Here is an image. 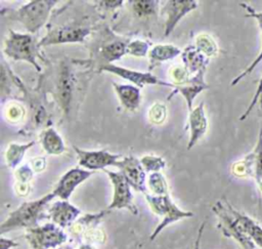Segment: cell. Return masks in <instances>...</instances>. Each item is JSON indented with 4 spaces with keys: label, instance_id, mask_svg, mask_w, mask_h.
I'll return each mask as SVG.
<instances>
[{
    "label": "cell",
    "instance_id": "10",
    "mask_svg": "<svg viewBox=\"0 0 262 249\" xmlns=\"http://www.w3.org/2000/svg\"><path fill=\"white\" fill-rule=\"evenodd\" d=\"M89 27L80 25H67L63 27L52 29L48 34L40 40L39 46L61 44V43H74L83 42L84 39L90 34Z\"/></svg>",
    "mask_w": 262,
    "mask_h": 249
},
{
    "label": "cell",
    "instance_id": "23",
    "mask_svg": "<svg viewBox=\"0 0 262 249\" xmlns=\"http://www.w3.org/2000/svg\"><path fill=\"white\" fill-rule=\"evenodd\" d=\"M181 53L180 48L172 44H158L155 45L148 52L149 61L151 65L159 64L171 58H174Z\"/></svg>",
    "mask_w": 262,
    "mask_h": 249
},
{
    "label": "cell",
    "instance_id": "33",
    "mask_svg": "<svg viewBox=\"0 0 262 249\" xmlns=\"http://www.w3.org/2000/svg\"><path fill=\"white\" fill-rule=\"evenodd\" d=\"M258 102H261L262 103V75L260 77V80L258 82V85H257V88H256V91L254 93V96L251 100V102L249 103L247 110L244 112V114L239 117V121H244L249 115L250 113L253 111V109L257 106Z\"/></svg>",
    "mask_w": 262,
    "mask_h": 249
},
{
    "label": "cell",
    "instance_id": "36",
    "mask_svg": "<svg viewBox=\"0 0 262 249\" xmlns=\"http://www.w3.org/2000/svg\"><path fill=\"white\" fill-rule=\"evenodd\" d=\"M18 243L11 239H6L4 237H1L0 239V249H10L12 247H16Z\"/></svg>",
    "mask_w": 262,
    "mask_h": 249
},
{
    "label": "cell",
    "instance_id": "40",
    "mask_svg": "<svg viewBox=\"0 0 262 249\" xmlns=\"http://www.w3.org/2000/svg\"><path fill=\"white\" fill-rule=\"evenodd\" d=\"M55 249H73L70 245H61V246H59V247H57V248H55Z\"/></svg>",
    "mask_w": 262,
    "mask_h": 249
},
{
    "label": "cell",
    "instance_id": "6",
    "mask_svg": "<svg viewBox=\"0 0 262 249\" xmlns=\"http://www.w3.org/2000/svg\"><path fill=\"white\" fill-rule=\"evenodd\" d=\"M25 237L30 249H55L68 240V235L63 230L53 222L29 229Z\"/></svg>",
    "mask_w": 262,
    "mask_h": 249
},
{
    "label": "cell",
    "instance_id": "14",
    "mask_svg": "<svg viewBox=\"0 0 262 249\" xmlns=\"http://www.w3.org/2000/svg\"><path fill=\"white\" fill-rule=\"evenodd\" d=\"M198 7V2L193 0H170L162 8L163 14L166 15L165 36H168L179 23V20L188 12Z\"/></svg>",
    "mask_w": 262,
    "mask_h": 249
},
{
    "label": "cell",
    "instance_id": "27",
    "mask_svg": "<svg viewBox=\"0 0 262 249\" xmlns=\"http://www.w3.org/2000/svg\"><path fill=\"white\" fill-rule=\"evenodd\" d=\"M147 188L156 196L169 195L168 183L161 172H152L147 177Z\"/></svg>",
    "mask_w": 262,
    "mask_h": 249
},
{
    "label": "cell",
    "instance_id": "35",
    "mask_svg": "<svg viewBox=\"0 0 262 249\" xmlns=\"http://www.w3.org/2000/svg\"><path fill=\"white\" fill-rule=\"evenodd\" d=\"M46 166V162H45V159L42 157H39V158H35L32 160V169L36 172H40L42 170H44Z\"/></svg>",
    "mask_w": 262,
    "mask_h": 249
},
{
    "label": "cell",
    "instance_id": "22",
    "mask_svg": "<svg viewBox=\"0 0 262 249\" xmlns=\"http://www.w3.org/2000/svg\"><path fill=\"white\" fill-rule=\"evenodd\" d=\"M239 6H242V7L246 10V12H247L246 16H248V17H253V18L256 19V22H257V24H258V26H259V28H260V30H261V32H262V12H261V11H256L252 6H250L249 4H246V3H239ZM261 60H262V46H261V49H260L259 53H258L257 56L255 57V59H254L239 75H237V76L232 80L231 85L233 86V85L237 84V83H238L241 80H243L246 76H248L249 74H251V73L253 72V70L257 67V65L260 64Z\"/></svg>",
    "mask_w": 262,
    "mask_h": 249
},
{
    "label": "cell",
    "instance_id": "17",
    "mask_svg": "<svg viewBox=\"0 0 262 249\" xmlns=\"http://www.w3.org/2000/svg\"><path fill=\"white\" fill-rule=\"evenodd\" d=\"M205 72L206 70L200 71L199 73L190 77L186 83L176 86L175 92H180L182 96L186 99L189 112L192 110V101L194 97L203 90L209 88V85L205 82V79H204Z\"/></svg>",
    "mask_w": 262,
    "mask_h": 249
},
{
    "label": "cell",
    "instance_id": "12",
    "mask_svg": "<svg viewBox=\"0 0 262 249\" xmlns=\"http://www.w3.org/2000/svg\"><path fill=\"white\" fill-rule=\"evenodd\" d=\"M117 167L124 174L132 189L142 194H147L146 171L142 167L140 160L133 156L124 157L118 162Z\"/></svg>",
    "mask_w": 262,
    "mask_h": 249
},
{
    "label": "cell",
    "instance_id": "16",
    "mask_svg": "<svg viewBox=\"0 0 262 249\" xmlns=\"http://www.w3.org/2000/svg\"><path fill=\"white\" fill-rule=\"evenodd\" d=\"M189 139L187 150H190L207 132L208 120L204 110V102H201L189 112L188 117Z\"/></svg>",
    "mask_w": 262,
    "mask_h": 249
},
{
    "label": "cell",
    "instance_id": "34",
    "mask_svg": "<svg viewBox=\"0 0 262 249\" xmlns=\"http://www.w3.org/2000/svg\"><path fill=\"white\" fill-rule=\"evenodd\" d=\"M33 174L34 170L27 165L17 168L15 171V177L19 183H29V181L33 178Z\"/></svg>",
    "mask_w": 262,
    "mask_h": 249
},
{
    "label": "cell",
    "instance_id": "2",
    "mask_svg": "<svg viewBox=\"0 0 262 249\" xmlns=\"http://www.w3.org/2000/svg\"><path fill=\"white\" fill-rule=\"evenodd\" d=\"M212 210L219 219V227L222 233L232 238L243 249H259L248 236L238 215V210L234 209L226 200L217 201Z\"/></svg>",
    "mask_w": 262,
    "mask_h": 249
},
{
    "label": "cell",
    "instance_id": "37",
    "mask_svg": "<svg viewBox=\"0 0 262 249\" xmlns=\"http://www.w3.org/2000/svg\"><path fill=\"white\" fill-rule=\"evenodd\" d=\"M30 193V185L29 183H19L17 182L16 186V194L20 197H26Z\"/></svg>",
    "mask_w": 262,
    "mask_h": 249
},
{
    "label": "cell",
    "instance_id": "24",
    "mask_svg": "<svg viewBox=\"0 0 262 249\" xmlns=\"http://www.w3.org/2000/svg\"><path fill=\"white\" fill-rule=\"evenodd\" d=\"M238 215L248 236L259 249H262V226L251 216L241 211L238 212Z\"/></svg>",
    "mask_w": 262,
    "mask_h": 249
},
{
    "label": "cell",
    "instance_id": "29",
    "mask_svg": "<svg viewBox=\"0 0 262 249\" xmlns=\"http://www.w3.org/2000/svg\"><path fill=\"white\" fill-rule=\"evenodd\" d=\"M140 163L146 172H160L166 166V162L161 157L144 156L140 159Z\"/></svg>",
    "mask_w": 262,
    "mask_h": 249
},
{
    "label": "cell",
    "instance_id": "7",
    "mask_svg": "<svg viewBox=\"0 0 262 249\" xmlns=\"http://www.w3.org/2000/svg\"><path fill=\"white\" fill-rule=\"evenodd\" d=\"M231 172L237 177H252L262 192V127L260 128L257 142L252 152L231 167Z\"/></svg>",
    "mask_w": 262,
    "mask_h": 249
},
{
    "label": "cell",
    "instance_id": "18",
    "mask_svg": "<svg viewBox=\"0 0 262 249\" xmlns=\"http://www.w3.org/2000/svg\"><path fill=\"white\" fill-rule=\"evenodd\" d=\"M115 91L120 99L121 105L129 111H136L141 102L140 90L137 86L128 84H119L113 82Z\"/></svg>",
    "mask_w": 262,
    "mask_h": 249
},
{
    "label": "cell",
    "instance_id": "32",
    "mask_svg": "<svg viewBox=\"0 0 262 249\" xmlns=\"http://www.w3.org/2000/svg\"><path fill=\"white\" fill-rule=\"evenodd\" d=\"M149 45L142 40H134L127 44V53L134 56H145L148 51Z\"/></svg>",
    "mask_w": 262,
    "mask_h": 249
},
{
    "label": "cell",
    "instance_id": "30",
    "mask_svg": "<svg viewBox=\"0 0 262 249\" xmlns=\"http://www.w3.org/2000/svg\"><path fill=\"white\" fill-rule=\"evenodd\" d=\"M132 3V8L133 11L139 15V16H144V15H149L156 12L157 9V1H131Z\"/></svg>",
    "mask_w": 262,
    "mask_h": 249
},
{
    "label": "cell",
    "instance_id": "3",
    "mask_svg": "<svg viewBox=\"0 0 262 249\" xmlns=\"http://www.w3.org/2000/svg\"><path fill=\"white\" fill-rule=\"evenodd\" d=\"M145 199L154 213L162 217V221L154 230L150 235V240H155L158 235L169 224L180 219L191 217L193 214L190 211H185L177 207L169 195L156 196L152 194H145Z\"/></svg>",
    "mask_w": 262,
    "mask_h": 249
},
{
    "label": "cell",
    "instance_id": "11",
    "mask_svg": "<svg viewBox=\"0 0 262 249\" xmlns=\"http://www.w3.org/2000/svg\"><path fill=\"white\" fill-rule=\"evenodd\" d=\"M78 155V163L81 167L93 171L97 169L104 170L107 166L118 165L121 155L112 154L105 150L101 151H85L77 147H74Z\"/></svg>",
    "mask_w": 262,
    "mask_h": 249
},
{
    "label": "cell",
    "instance_id": "1",
    "mask_svg": "<svg viewBox=\"0 0 262 249\" xmlns=\"http://www.w3.org/2000/svg\"><path fill=\"white\" fill-rule=\"evenodd\" d=\"M53 198H55V195L51 192L40 199L24 202L19 207L11 211L2 222L0 226L1 235L15 229L29 230L38 226V221L42 218L45 207Z\"/></svg>",
    "mask_w": 262,
    "mask_h": 249
},
{
    "label": "cell",
    "instance_id": "25",
    "mask_svg": "<svg viewBox=\"0 0 262 249\" xmlns=\"http://www.w3.org/2000/svg\"><path fill=\"white\" fill-rule=\"evenodd\" d=\"M125 53H127V44L123 41H113L104 46H102L100 50V54L104 60V64H112L116 59L122 57Z\"/></svg>",
    "mask_w": 262,
    "mask_h": 249
},
{
    "label": "cell",
    "instance_id": "15",
    "mask_svg": "<svg viewBox=\"0 0 262 249\" xmlns=\"http://www.w3.org/2000/svg\"><path fill=\"white\" fill-rule=\"evenodd\" d=\"M80 214L79 208L64 200H59L48 208V217L61 229L71 227Z\"/></svg>",
    "mask_w": 262,
    "mask_h": 249
},
{
    "label": "cell",
    "instance_id": "39",
    "mask_svg": "<svg viewBox=\"0 0 262 249\" xmlns=\"http://www.w3.org/2000/svg\"><path fill=\"white\" fill-rule=\"evenodd\" d=\"M203 227H204V224L201 226L200 229V232H199V237H198V240H196V243H195V247L194 249H200L199 248V244H200V239H201V236H202V231H203Z\"/></svg>",
    "mask_w": 262,
    "mask_h": 249
},
{
    "label": "cell",
    "instance_id": "26",
    "mask_svg": "<svg viewBox=\"0 0 262 249\" xmlns=\"http://www.w3.org/2000/svg\"><path fill=\"white\" fill-rule=\"evenodd\" d=\"M35 144V141H31L24 144H17V143H10L6 151V162L7 165L13 169L15 168L19 162L21 161L26 151L30 149L32 146Z\"/></svg>",
    "mask_w": 262,
    "mask_h": 249
},
{
    "label": "cell",
    "instance_id": "38",
    "mask_svg": "<svg viewBox=\"0 0 262 249\" xmlns=\"http://www.w3.org/2000/svg\"><path fill=\"white\" fill-rule=\"evenodd\" d=\"M78 249H96V248L93 245L89 244V243H83L79 246Z\"/></svg>",
    "mask_w": 262,
    "mask_h": 249
},
{
    "label": "cell",
    "instance_id": "9",
    "mask_svg": "<svg viewBox=\"0 0 262 249\" xmlns=\"http://www.w3.org/2000/svg\"><path fill=\"white\" fill-rule=\"evenodd\" d=\"M100 72H108L115 74L117 76L122 77L125 80L130 81L134 85L138 86L139 88L143 87L144 85H160V86H167V87H174V83H169L167 81L161 80L157 76L147 73V72H138L135 70H130L127 68L119 67L114 64H105L101 65L99 68ZM176 87V86H175Z\"/></svg>",
    "mask_w": 262,
    "mask_h": 249
},
{
    "label": "cell",
    "instance_id": "28",
    "mask_svg": "<svg viewBox=\"0 0 262 249\" xmlns=\"http://www.w3.org/2000/svg\"><path fill=\"white\" fill-rule=\"evenodd\" d=\"M194 46L207 57L215 56L218 52V46L214 39L208 34H201L195 38Z\"/></svg>",
    "mask_w": 262,
    "mask_h": 249
},
{
    "label": "cell",
    "instance_id": "21",
    "mask_svg": "<svg viewBox=\"0 0 262 249\" xmlns=\"http://www.w3.org/2000/svg\"><path fill=\"white\" fill-rule=\"evenodd\" d=\"M40 141L44 151L50 155H60L66 150L62 138L52 127H48L42 131Z\"/></svg>",
    "mask_w": 262,
    "mask_h": 249
},
{
    "label": "cell",
    "instance_id": "19",
    "mask_svg": "<svg viewBox=\"0 0 262 249\" xmlns=\"http://www.w3.org/2000/svg\"><path fill=\"white\" fill-rule=\"evenodd\" d=\"M184 68L189 74H196L200 71L207 69L209 64V57L204 55L194 45L186 47L181 53Z\"/></svg>",
    "mask_w": 262,
    "mask_h": 249
},
{
    "label": "cell",
    "instance_id": "20",
    "mask_svg": "<svg viewBox=\"0 0 262 249\" xmlns=\"http://www.w3.org/2000/svg\"><path fill=\"white\" fill-rule=\"evenodd\" d=\"M72 89H73V83H72L70 69L67 66H63L58 76L57 94H58L59 103L63 108L64 112L69 110V106L72 97Z\"/></svg>",
    "mask_w": 262,
    "mask_h": 249
},
{
    "label": "cell",
    "instance_id": "8",
    "mask_svg": "<svg viewBox=\"0 0 262 249\" xmlns=\"http://www.w3.org/2000/svg\"><path fill=\"white\" fill-rule=\"evenodd\" d=\"M110 177L113 184V199L107 207V210L112 209H127L133 214H137L138 210L133 203V195L131 193V185L121 171L103 170Z\"/></svg>",
    "mask_w": 262,
    "mask_h": 249
},
{
    "label": "cell",
    "instance_id": "31",
    "mask_svg": "<svg viewBox=\"0 0 262 249\" xmlns=\"http://www.w3.org/2000/svg\"><path fill=\"white\" fill-rule=\"evenodd\" d=\"M167 117L166 106L160 101L154 103L148 112V119L154 124H162Z\"/></svg>",
    "mask_w": 262,
    "mask_h": 249
},
{
    "label": "cell",
    "instance_id": "5",
    "mask_svg": "<svg viewBox=\"0 0 262 249\" xmlns=\"http://www.w3.org/2000/svg\"><path fill=\"white\" fill-rule=\"evenodd\" d=\"M57 1L33 0L23 5L12 13V18L18 20L30 32L36 33L47 22L52 7Z\"/></svg>",
    "mask_w": 262,
    "mask_h": 249
},
{
    "label": "cell",
    "instance_id": "4",
    "mask_svg": "<svg viewBox=\"0 0 262 249\" xmlns=\"http://www.w3.org/2000/svg\"><path fill=\"white\" fill-rule=\"evenodd\" d=\"M39 43L30 34H21L13 31L9 32V36L4 43V53L14 60H25L33 65L37 71L41 68L37 63Z\"/></svg>",
    "mask_w": 262,
    "mask_h": 249
},
{
    "label": "cell",
    "instance_id": "13",
    "mask_svg": "<svg viewBox=\"0 0 262 249\" xmlns=\"http://www.w3.org/2000/svg\"><path fill=\"white\" fill-rule=\"evenodd\" d=\"M92 174L93 171L87 169H82L79 167L71 168L59 178L52 193L60 200L68 201L76 188L89 178Z\"/></svg>",
    "mask_w": 262,
    "mask_h": 249
}]
</instances>
